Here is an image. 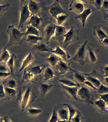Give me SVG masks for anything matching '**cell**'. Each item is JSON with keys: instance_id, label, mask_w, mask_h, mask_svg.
<instances>
[{"instance_id": "obj_24", "label": "cell", "mask_w": 108, "mask_h": 122, "mask_svg": "<svg viewBox=\"0 0 108 122\" xmlns=\"http://www.w3.org/2000/svg\"><path fill=\"white\" fill-rule=\"evenodd\" d=\"M42 22V20L40 17L36 15H32L31 16L30 20L27 24L38 29Z\"/></svg>"}, {"instance_id": "obj_13", "label": "cell", "mask_w": 108, "mask_h": 122, "mask_svg": "<svg viewBox=\"0 0 108 122\" xmlns=\"http://www.w3.org/2000/svg\"><path fill=\"white\" fill-rule=\"evenodd\" d=\"M56 25L51 23L46 25L43 31L44 39L46 45L49 43V41L52 36L55 34Z\"/></svg>"}, {"instance_id": "obj_42", "label": "cell", "mask_w": 108, "mask_h": 122, "mask_svg": "<svg viewBox=\"0 0 108 122\" xmlns=\"http://www.w3.org/2000/svg\"><path fill=\"white\" fill-rule=\"evenodd\" d=\"M84 2L90 3L94 5L99 10L101 9L103 5L104 0H87L83 1Z\"/></svg>"}, {"instance_id": "obj_45", "label": "cell", "mask_w": 108, "mask_h": 122, "mask_svg": "<svg viewBox=\"0 0 108 122\" xmlns=\"http://www.w3.org/2000/svg\"><path fill=\"white\" fill-rule=\"evenodd\" d=\"M58 120V116L55 107L53 111L51 118L48 122H57Z\"/></svg>"}, {"instance_id": "obj_46", "label": "cell", "mask_w": 108, "mask_h": 122, "mask_svg": "<svg viewBox=\"0 0 108 122\" xmlns=\"http://www.w3.org/2000/svg\"><path fill=\"white\" fill-rule=\"evenodd\" d=\"M0 72H10L6 63L0 62Z\"/></svg>"}, {"instance_id": "obj_52", "label": "cell", "mask_w": 108, "mask_h": 122, "mask_svg": "<svg viewBox=\"0 0 108 122\" xmlns=\"http://www.w3.org/2000/svg\"><path fill=\"white\" fill-rule=\"evenodd\" d=\"M102 84L108 87V77L104 78V80H103Z\"/></svg>"}, {"instance_id": "obj_29", "label": "cell", "mask_w": 108, "mask_h": 122, "mask_svg": "<svg viewBox=\"0 0 108 122\" xmlns=\"http://www.w3.org/2000/svg\"><path fill=\"white\" fill-rule=\"evenodd\" d=\"M60 59L58 56L53 53L46 58L45 61L52 66L55 67Z\"/></svg>"}, {"instance_id": "obj_55", "label": "cell", "mask_w": 108, "mask_h": 122, "mask_svg": "<svg viewBox=\"0 0 108 122\" xmlns=\"http://www.w3.org/2000/svg\"><path fill=\"white\" fill-rule=\"evenodd\" d=\"M69 121H61V120H58L57 122H68Z\"/></svg>"}, {"instance_id": "obj_3", "label": "cell", "mask_w": 108, "mask_h": 122, "mask_svg": "<svg viewBox=\"0 0 108 122\" xmlns=\"http://www.w3.org/2000/svg\"><path fill=\"white\" fill-rule=\"evenodd\" d=\"M7 32L9 36V41L7 46V47L13 45H17L22 44V38L24 35V33H22L13 25L9 26Z\"/></svg>"}, {"instance_id": "obj_15", "label": "cell", "mask_w": 108, "mask_h": 122, "mask_svg": "<svg viewBox=\"0 0 108 122\" xmlns=\"http://www.w3.org/2000/svg\"><path fill=\"white\" fill-rule=\"evenodd\" d=\"M69 10L73 11L78 15L82 13L85 9L84 2L83 1L72 0L69 5Z\"/></svg>"}, {"instance_id": "obj_2", "label": "cell", "mask_w": 108, "mask_h": 122, "mask_svg": "<svg viewBox=\"0 0 108 122\" xmlns=\"http://www.w3.org/2000/svg\"><path fill=\"white\" fill-rule=\"evenodd\" d=\"M78 102L93 105L94 102L100 99L96 90L84 84H81L77 93Z\"/></svg>"}, {"instance_id": "obj_34", "label": "cell", "mask_w": 108, "mask_h": 122, "mask_svg": "<svg viewBox=\"0 0 108 122\" xmlns=\"http://www.w3.org/2000/svg\"><path fill=\"white\" fill-rule=\"evenodd\" d=\"M1 81H0V103L10 99L7 96L4 90V86Z\"/></svg>"}, {"instance_id": "obj_8", "label": "cell", "mask_w": 108, "mask_h": 122, "mask_svg": "<svg viewBox=\"0 0 108 122\" xmlns=\"http://www.w3.org/2000/svg\"><path fill=\"white\" fill-rule=\"evenodd\" d=\"M99 50L88 46L86 47V62L94 66L99 63L100 59L98 55Z\"/></svg>"}, {"instance_id": "obj_37", "label": "cell", "mask_w": 108, "mask_h": 122, "mask_svg": "<svg viewBox=\"0 0 108 122\" xmlns=\"http://www.w3.org/2000/svg\"><path fill=\"white\" fill-rule=\"evenodd\" d=\"M27 111V114L31 117H35L40 114L42 110L40 109L34 108L30 107L26 109Z\"/></svg>"}, {"instance_id": "obj_47", "label": "cell", "mask_w": 108, "mask_h": 122, "mask_svg": "<svg viewBox=\"0 0 108 122\" xmlns=\"http://www.w3.org/2000/svg\"><path fill=\"white\" fill-rule=\"evenodd\" d=\"M9 6H10V4L8 3H7L5 5H0V17L2 16L3 13L5 11L8 10Z\"/></svg>"}, {"instance_id": "obj_16", "label": "cell", "mask_w": 108, "mask_h": 122, "mask_svg": "<svg viewBox=\"0 0 108 122\" xmlns=\"http://www.w3.org/2000/svg\"><path fill=\"white\" fill-rule=\"evenodd\" d=\"M7 65L10 71L11 74L14 76V72L20 66L19 63L17 60V56L15 54H12L7 63Z\"/></svg>"}, {"instance_id": "obj_59", "label": "cell", "mask_w": 108, "mask_h": 122, "mask_svg": "<svg viewBox=\"0 0 108 122\" xmlns=\"http://www.w3.org/2000/svg\"></svg>"}, {"instance_id": "obj_57", "label": "cell", "mask_w": 108, "mask_h": 122, "mask_svg": "<svg viewBox=\"0 0 108 122\" xmlns=\"http://www.w3.org/2000/svg\"><path fill=\"white\" fill-rule=\"evenodd\" d=\"M106 109L107 110H108V106H107V107H106Z\"/></svg>"}, {"instance_id": "obj_27", "label": "cell", "mask_w": 108, "mask_h": 122, "mask_svg": "<svg viewBox=\"0 0 108 122\" xmlns=\"http://www.w3.org/2000/svg\"><path fill=\"white\" fill-rule=\"evenodd\" d=\"M73 77L76 81L80 84H83L84 82L87 81L84 76V73L78 71L76 70H74Z\"/></svg>"}, {"instance_id": "obj_43", "label": "cell", "mask_w": 108, "mask_h": 122, "mask_svg": "<svg viewBox=\"0 0 108 122\" xmlns=\"http://www.w3.org/2000/svg\"><path fill=\"white\" fill-rule=\"evenodd\" d=\"M99 68L101 76L104 78L108 77V65H103L100 66Z\"/></svg>"}, {"instance_id": "obj_19", "label": "cell", "mask_w": 108, "mask_h": 122, "mask_svg": "<svg viewBox=\"0 0 108 122\" xmlns=\"http://www.w3.org/2000/svg\"><path fill=\"white\" fill-rule=\"evenodd\" d=\"M55 108L58 113L59 120L69 121V110L66 106L65 107L60 106Z\"/></svg>"}, {"instance_id": "obj_54", "label": "cell", "mask_w": 108, "mask_h": 122, "mask_svg": "<svg viewBox=\"0 0 108 122\" xmlns=\"http://www.w3.org/2000/svg\"><path fill=\"white\" fill-rule=\"evenodd\" d=\"M103 19L104 20H106V19L108 18V13H103Z\"/></svg>"}, {"instance_id": "obj_5", "label": "cell", "mask_w": 108, "mask_h": 122, "mask_svg": "<svg viewBox=\"0 0 108 122\" xmlns=\"http://www.w3.org/2000/svg\"><path fill=\"white\" fill-rule=\"evenodd\" d=\"M79 30L73 26L71 27L70 30L64 35L65 39L63 44L64 49L70 44L79 40Z\"/></svg>"}, {"instance_id": "obj_11", "label": "cell", "mask_w": 108, "mask_h": 122, "mask_svg": "<svg viewBox=\"0 0 108 122\" xmlns=\"http://www.w3.org/2000/svg\"><path fill=\"white\" fill-rule=\"evenodd\" d=\"M56 86L62 89L64 95L68 99L75 100L78 102L77 93L79 87H69L61 84L60 86Z\"/></svg>"}, {"instance_id": "obj_36", "label": "cell", "mask_w": 108, "mask_h": 122, "mask_svg": "<svg viewBox=\"0 0 108 122\" xmlns=\"http://www.w3.org/2000/svg\"><path fill=\"white\" fill-rule=\"evenodd\" d=\"M45 66H38L27 69L28 71L33 73L34 75H37L42 72Z\"/></svg>"}, {"instance_id": "obj_23", "label": "cell", "mask_w": 108, "mask_h": 122, "mask_svg": "<svg viewBox=\"0 0 108 122\" xmlns=\"http://www.w3.org/2000/svg\"><path fill=\"white\" fill-rule=\"evenodd\" d=\"M32 49L38 53L51 52L52 50L49 46H47L46 45L43 43L34 45L32 47Z\"/></svg>"}, {"instance_id": "obj_31", "label": "cell", "mask_w": 108, "mask_h": 122, "mask_svg": "<svg viewBox=\"0 0 108 122\" xmlns=\"http://www.w3.org/2000/svg\"><path fill=\"white\" fill-rule=\"evenodd\" d=\"M43 39V37H39L35 35H28L27 36L26 41L28 43L36 45L39 44V41H42Z\"/></svg>"}, {"instance_id": "obj_35", "label": "cell", "mask_w": 108, "mask_h": 122, "mask_svg": "<svg viewBox=\"0 0 108 122\" xmlns=\"http://www.w3.org/2000/svg\"><path fill=\"white\" fill-rule=\"evenodd\" d=\"M26 28L27 30L26 32L24 33L25 35H33L39 36V31L36 28L29 25L27 26Z\"/></svg>"}, {"instance_id": "obj_26", "label": "cell", "mask_w": 108, "mask_h": 122, "mask_svg": "<svg viewBox=\"0 0 108 122\" xmlns=\"http://www.w3.org/2000/svg\"><path fill=\"white\" fill-rule=\"evenodd\" d=\"M34 76L35 75L31 72L28 71L26 68L24 70L22 79L20 81V84L31 81L34 79Z\"/></svg>"}, {"instance_id": "obj_6", "label": "cell", "mask_w": 108, "mask_h": 122, "mask_svg": "<svg viewBox=\"0 0 108 122\" xmlns=\"http://www.w3.org/2000/svg\"><path fill=\"white\" fill-rule=\"evenodd\" d=\"M88 41H86L78 48L77 51L72 60L77 62L81 65H84L86 62V46L88 43Z\"/></svg>"}, {"instance_id": "obj_22", "label": "cell", "mask_w": 108, "mask_h": 122, "mask_svg": "<svg viewBox=\"0 0 108 122\" xmlns=\"http://www.w3.org/2000/svg\"><path fill=\"white\" fill-rule=\"evenodd\" d=\"M93 105L96 108L97 111L100 113H106L108 111L106 108V102L100 98L94 102Z\"/></svg>"}, {"instance_id": "obj_20", "label": "cell", "mask_w": 108, "mask_h": 122, "mask_svg": "<svg viewBox=\"0 0 108 122\" xmlns=\"http://www.w3.org/2000/svg\"><path fill=\"white\" fill-rule=\"evenodd\" d=\"M51 52L58 56L60 58H61L65 61H66L71 57L69 52L65 51L59 46H56L55 49L54 50H52Z\"/></svg>"}, {"instance_id": "obj_18", "label": "cell", "mask_w": 108, "mask_h": 122, "mask_svg": "<svg viewBox=\"0 0 108 122\" xmlns=\"http://www.w3.org/2000/svg\"><path fill=\"white\" fill-rule=\"evenodd\" d=\"M28 7L32 15H36L40 17L41 8L40 3L30 0L28 1Z\"/></svg>"}, {"instance_id": "obj_39", "label": "cell", "mask_w": 108, "mask_h": 122, "mask_svg": "<svg viewBox=\"0 0 108 122\" xmlns=\"http://www.w3.org/2000/svg\"><path fill=\"white\" fill-rule=\"evenodd\" d=\"M63 104L66 106L68 108L69 112V121L70 122L71 119L75 115L77 110L71 104L64 103Z\"/></svg>"}, {"instance_id": "obj_1", "label": "cell", "mask_w": 108, "mask_h": 122, "mask_svg": "<svg viewBox=\"0 0 108 122\" xmlns=\"http://www.w3.org/2000/svg\"><path fill=\"white\" fill-rule=\"evenodd\" d=\"M37 97L36 93L30 85L21 88L17 97V101L19 103L22 111L28 108Z\"/></svg>"}, {"instance_id": "obj_10", "label": "cell", "mask_w": 108, "mask_h": 122, "mask_svg": "<svg viewBox=\"0 0 108 122\" xmlns=\"http://www.w3.org/2000/svg\"><path fill=\"white\" fill-rule=\"evenodd\" d=\"M46 9L48 10L51 16L55 18L60 14H68L65 10L61 6L58 0L55 1L52 5L46 8Z\"/></svg>"}, {"instance_id": "obj_21", "label": "cell", "mask_w": 108, "mask_h": 122, "mask_svg": "<svg viewBox=\"0 0 108 122\" xmlns=\"http://www.w3.org/2000/svg\"><path fill=\"white\" fill-rule=\"evenodd\" d=\"M40 90L41 96L44 97L45 94L50 91L54 86H56L54 85L46 83L40 82L37 85Z\"/></svg>"}, {"instance_id": "obj_4", "label": "cell", "mask_w": 108, "mask_h": 122, "mask_svg": "<svg viewBox=\"0 0 108 122\" xmlns=\"http://www.w3.org/2000/svg\"><path fill=\"white\" fill-rule=\"evenodd\" d=\"M21 4L19 10L20 11V20L18 28H22L28 18L32 16L28 8V0H20Z\"/></svg>"}, {"instance_id": "obj_28", "label": "cell", "mask_w": 108, "mask_h": 122, "mask_svg": "<svg viewBox=\"0 0 108 122\" xmlns=\"http://www.w3.org/2000/svg\"><path fill=\"white\" fill-rule=\"evenodd\" d=\"M58 81L61 84L69 87H79L81 85L76 81L67 78H62L59 79Z\"/></svg>"}, {"instance_id": "obj_40", "label": "cell", "mask_w": 108, "mask_h": 122, "mask_svg": "<svg viewBox=\"0 0 108 122\" xmlns=\"http://www.w3.org/2000/svg\"><path fill=\"white\" fill-rule=\"evenodd\" d=\"M69 14H62L57 16L55 19L57 20L58 25L62 26L68 19Z\"/></svg>"}, {"instance_id": "obj_50", "label": "cell", "mask_w": 108, "mask_h": 122, "mask_svg": "<svg viewBox=\"0 0 108 122\" xmlns=\"http://www.w3.org/2000/svg\"><path fill=\"white\" fill-rule=\"evenodd\" d=\"M99 96L100 99L105 101L106 103V105H108V93L105 94H99Z\"/></svg>"}, {"instance_id": "obj_38", "label": "cell", "mask_w": 108, "mask_h": 122, "mask_svg": "<svg viewBox=\"0 0 108 122\" xmlns=\"http://www.w3.org/2000/svg\"><path fill=\"white\" fill-rule=\"evenodd\" d=\"M3 83L4 86L13 89H15L18 85L17 81L15 78H10L5 82H3Z\"/></svg>"}, {"instance_id": "obj_53", "label": "cell", "mask_w": 108, "mask_h": 122, "mask_svg": "<svg viewBox=\"0 0 108 122\" xmlns=\"http://www.w3.org/2000/svg\"><path fill=\"white\" fill-rule=\"evenodd\" d=\"M4 122H11L10 119L7 116H4L3 118Z\"/></svg>"}, {"instance_id": "obj_44", "label": "cell", "mask_w": 108, "mask_h": 122, "mask_svg": "<svg viewBox=\"0 0 108 122\" xmlns=\"http://www.w3.org/2000/svg\"><path fill=\"white\" fill-rule=\"evenodd\" d=\"M96 91L98 95L106 94L108 93V87L101 84Z\"/></svg>"}, {"instance_id": "obj_56", "label": "cell", "mask_w": 108, "mask_h": 122, "mask_svg": "<svg viewBox=\"0 0 108 122\" xmlns=\"http://www.w3.org/2000/svg\"><path fill=\"white\" fill-rule=\"evenodd\" d=\"M0 122H4L3 118H1L0 117Z\"/></svg>"}, {"instance_id": "obj_48", "label": "cell", "mask_w": 108, "mask_h": 122, "mask_svg": "<svg viewBox=\"0 0 108 122\" xmlns=\"http://www.w3.org/2000/svg\"><path fill=\"white\" fill-rule=\"evenodd\" d=\"M100 10L104 13H108V0H104Z\"/></svg>"}, {"instance_id": "obj_25", "label": "cell", "mask_w": 108, "mask_h": 122, "mask_svg": "<svg viewBox=\"0 0 108 122\" xmlns=\"http://www.w3.org/2000/svg\"><path fill=\"white\" fill-rule=\"evenodd\" d=\"M34 57L32 53H29L22 61L20 71H21L31 64L34 61Z\"/></svg>"}, {"instance_id": "obj_41", "label": "cell", "mask_w": 108, "mask_h": 122, "mask_svg": "<svg viewBox=\"0 0 108 122\" xmlns=\"http://www.w3.org/2000/svg\"><path fill=\"white\" fill-rule=\"evenodd\" d=\"M70 122H84V118L81 113L77 111L75 115L71 119Z\"/></svg>"}, {"instance_id": "obj_33", "label": "cell", "mask_w": 108, "mask_h": 122, "mask_svg": "<svg viewBox=\"0 0 108 122\" xmlns=\"http://www.w3.org/2000/svg\"><path fill=\"white\" fill-rule=\"evenodd\" d=\"M4 90L7 96L10 100L16 98L17 92L15 89L4 86Z\"/></svg>"}, {"instance_id": "obj_30", "label": "cell", "mask_w": 108, "mask_h": 122, "mask_svg": "<svg viewBox=\"0 0 108 122\" xmlns=\"http://www.w3.org/2000/svg\"><path fill=\"white\" fill-rule=\"evenodd\" d=\"M7 46L2 50L0 51V62L7 63L10 58V56L8 51L6 50Z\"/></svg>"}, {"instance_id": "obj_49", "label": "cell", "mask_w": 108, "mask_h": 122, "mask_svg": "<svg viewBox=\"0 0 108 122\" xmlns=\"http://www.w3.org/2000/svg\"><path fill=\"white\" fill-rule=\"evenodd\" d=\"M11 75L10 72H0V81H2Z\"/></svg>"}, {"instance_id": "obj_14", "label": "cell", "mask_w": 108, "mask_h": 122, "mask_svg": "<svg viewBox=\"0 0 108 122\" xmlns=\"http://www.w3.org/2000/svg\"><path fill=\"white\" fill-rule=\"evenodd\" d=\"M67 32L66 28L62 26L56 25L55 35L53 39L57 41L61 45L63 44L65 38L64 35Z\"/></svg>"}, {"instance_id": "obj_9", "label": "cell", "mask_w": 108, "mask_h": 122, "mask_svg": "<svg viewBox=\"0 0 108 122\" xmlns=\"http://www.w3.org/2000/svg\"><path fill=\"white\" fill-rule=\"evenodd\" d=\"M93 35L99 41L100 43L106 38H108V29L101 24L93 27Z\"/></svg>"}, {"instance_id": "obj_32", "label": "cell", "mask_w": 108, "mask_h": 122, "mask_svg": "<svg viewBox=\"0 0 108 122\" xmlns=\"http://www.w3.org/2000/svg\"><path fill=\"white\" fill-rule=\"evenodd\" d=\"M54 77V74L53 70L48 67L45 69L43 75L44 80L45 82L53 79Z\"/></svg>"}, {"instance_id": "obj_58", "label": "cell", "mask_w": 108, "mask_h": 122, "mask_svg": "<svg viewBox=\"0 0 108 122\" xmlns=\"http://www.w3.org/2000/svg\"><path fill=\"white\" fill-rule=\"evenodd\" d=\"M106 20H107V21H108V19H106Z\"/></svg>"}, {"instance_id": "obj_51", "label": "cell", "mask_w": 108, "mask_h": 122, "mask_svg": "<svg viewBox=\"0 0 108 122\" xmlns=\"http://www.w3.org/2000/svg\"><path fill=\"white\" fill-rule=\"evenodd\" d=\"M100 44L108 48V38H106L104 39Z\"/></svg>"}, {"instance_id": "obj_7", "label": "cell", "mask_w": 108, "mask_h": 122, "mask_svg": "<svg viewBox=\"0 0 108 122\" xmlns=\"http://www.w3.org/2000/svg\"><path fill=\"white\" fill-rule=\"evenodd\" d=\"M86 80L90 82L96 88H98L102 84L104 78L94 70L90 73H84Z\"/></svg>"}, {"instance_id": "obj_12", "label": "cell", "mask_w": 108, "mask_h": 122, "mask_svg": "<svg viewBox=\"0 0 108 122\" xmlns=\"http://www.w3.org/2000/svg\"><path fill=\"white\" fill-rule=\"evenodd\" d=\"M55 70L59 75H63L69 71H73L70 65V63L63 61L61 59L59 61L55 67Z\"/></svg>"}, {"instance_id": "obj_17", "label": "cell", "mask_w": 108, "mask_h": 122, "mask_svg": "<svg viewBox=\"0 0 108 122\" xmlns=\"http://www.w3.org/2000/svg\"><path fill=\"white\" fill-rule=\"evenodd\" d=\"M97 10L92 6L89 7L85 9L84 11L82 13L79 15H77L76 16L75 19H79L81 21L82 24V27L83 28L85 26V23L86 20L88 16L92 12Z\"/></svg>"}]
</instances>
